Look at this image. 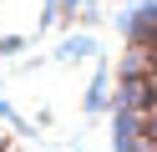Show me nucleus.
Wrapping results in <instances>:
<instances>
[{
    "label": "nucleus",
    "mask_w": 157,
    "mask_h": 152,
    "mask_svg": "<svg viewBox=\"0 0 157 152\" xmlns=\"http://www.w3.org/2000/svg\"><path fill=\"white\" fill-rule=\"evenodd\" d=\"M122 147L127 152H157V20H142L132 41V56L122 71Z\"/></svg>",
    "instance_id": "nucleus-1"
},
{
    "label": "nucleus",
    "mask_w": 157,
    "mask_h": 152,
    "mask_svg": "<svg viewBox=\"0 0 157 152\" xmlns=\"http://www.w3.org/2000/svg\"><path fill=\"white\" fill-rule=\"evenodd\" d=\"M0 152H10V147H5V142H0Z\"/></svg>",
    "instance_id": "nucleus-2"
}]
</instances>
